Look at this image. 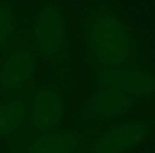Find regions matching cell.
I'll return each instance as SVG.
<instances>
[{
  "mask_svg": "<svg viewBox=\"0 0 155 153\" xmlns=\"http://www.w3.org/2000/svg\"><path fill=\"white\" fill-rule=\"evenodd\" d=\"M27 30L36 61L48 69H66L71 63V33L66 8L61 0H41L38 10L27 13Z\"/></svg>",
  "mask_w": 155,
  "mask_h": 153,
  "instance_id": "cell-2",
  "label": "cell"
},
{
  "mask_svg": "<svg viewBox=\"0 0 155 153\" xmlns=\"http://www.w3.org/2000/svg\"><path fill=\"white\" fill-rule=\"evenodd\" d=\"M139 105V102L130 96L114 89L110 86L93 84L86 104L74 114L73 120L79 119L83 114L93 122H114L124 119L129 112H132Z\"/></svg>",
  "mask_w": 155,
  "mask_h": 153,
  "instance_id": "cell-8",
  "label": "cell"
},
{
  "mask_svg": "<svg viewBox=\"0 0 155 153\" xmlns=\"http://www.w3.org/2000/svg\"><path fill=\"white\" fill-rule=\"evenodd\" d=\"M28 127V92L0 94V142L20 137Z\"/></svg>",
  "mask_w": 155,
  "mask_h": 153,
  "instance_id": "cell-9",
  "label": "cell"
},
{
  "mask_svg": "<svg viewBox=\"0 0 155 153\" xmlns=\"http://www.w3.org/2000/svg\"><path fill=\"white\" fill-rule=\"evenodd\" d=\"M94 84L110 86L130 96L139 104L149 102L155 96V72L150 66H125L109 71L91 72Z\"/></svg>",
  "mask_w": 155,
  "mask_h": 153,
  "instance_id": "cell-7",
  "label": "cell"
},
{
  "mask_svg": "<svg viewBox=\"0 0 155 153\" xmlns=\"http://www.w3.org/2000/svg\"><path fill=\"white\" fill-rule=\"evenodd\" d=\"M83 63L89 72L125 66H149L143 43L120 10L107 0L83 5L78 18Z\"/></svg>",
  "mask_w": 155,
  "mask_h": 153,
  "instance_id": "cell-1",
  "label": "cell"
},
{
  "mask_svg": "<svg viewBox=\"0 0 155 153\" xmlns=\"http://www.w3.org/2000/svg\"><path fill=\"white\" fill-rule=\"evenodd\" d=\"M23 21L15 0H0V58L23 41Z\"/></svg>",
  "mask_w": 155,
  "mask_h": 153,
  "instance_id": "cell-10",
  "label": "cell"
},
{
  "mask_svg": "<svg viewBox=\"0 0 155 153\" xmlns=\"http://www.w3.org/2000/svg\"><path fill=\"white\" fill-rule=\"evenodd\" d=\"M36 56L25 35L23 41L0 58V94H20L33 82Z\"/></svg>",
  "mask_w": 155,
  "mask_h": 153,
  "instance_id": "cell-6",
  "label": "cell"
},
{
  "mask_svg": "<svg viewBox=\"0 0 155 153\" xmlns=\"http://www.w3.org/2000/svg\"><path fill=\"white\" fill-rule=\"evenodd\" d=\"M71 72L64 71L60 79H33L28 92V129L33 133H46L63 125L66 102L73 89Z\"/></svg>",
  "mask_w": 155,
  "mask_h": 153,
  "instance_id": "cell-3",
  "label": "cell"
},
{
  "mask_svg": "<svg viewBox=\"0 0 155 153\" xmlns=\"http://www.w3.org/2000/svg\"><path fill=\"white\" fill-rule=\"evenodd\" d=\"M155 117H124L107 122L91 142L87 153H127L153 132Z\"/></svg>",
  "mask_w": 155,
  "mask_h": 153,
  "instance_id": "cell-5",
  "label": "cell"
},
{
  "mask_svg": "<svg viewBox=\"0 0 155 153\" xmlns=\"http://www.w3.org/2000/svg\"><path fill=\"white\" fill-rule=\"evenodd\" d=\"M94 125L89 122L71 120L56 130L46 133H33L25 130L13 138L5 153H87Z\"/></svg>",
  "mask_w": 155,
  "mask_h": 153,
  "instance_id": "cell-4",
  "label": "cell"
}]
</instances>
